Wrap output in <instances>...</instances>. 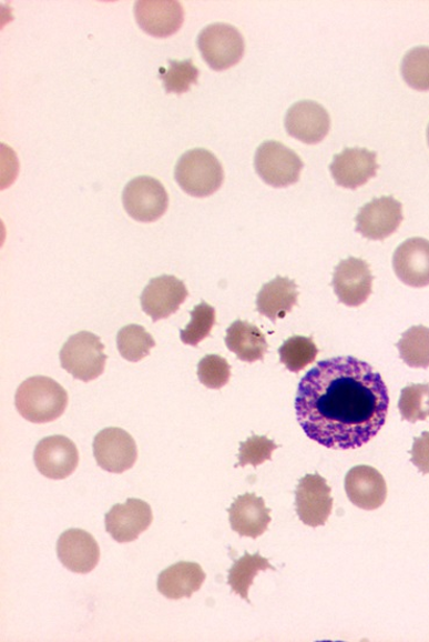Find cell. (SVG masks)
<instances>
[{
	"instance_id": "cell-28",
	"label": "cell",
	"mask_w": 429,
	"mask_h": 642,
	"mask_svg": "<svg viewBox=\"0 0 429 642\" xmlns=\"http://www.w3.org/2000/svg\"><path fill=\"white\" fill-rule=\"evenodd\" d=\"M280 363L294 373H299L317 359L319 350L313 339L294 337L278 350Z\"/></svg>"
},
{
	"instance_id": "cell-11",
	"label": "cell",
	"mask_w": 429,
	"mask_h": 642,
	"mask_svg": "<svg viewBox=\"0 0 429 642\" xmlns=\"http://www.w3.org/2000/svg\"><path fill=\"white\" fill-rule=\"evenodd\" d=\"M331 489L320 474H306L296 489V511L304 525L324 526L331 513Z\"/></svg>"
},
{
	"instance_id": "cell-5",
	"label": "cell",
	"mask_w": 429,
	"mask_h": 642,
	"mask_svg": "<svg viewBox=\"0 0 429 642\" xmlns=\"http://www.w3.org/2000/svg\"><path fill=\"white\" fill-rule=\"evenodd\" d=\"M197 44L204 61L217 71L226 70L245 54V39L228 23H211L198 36Z\"/></svg>"
},
{
	"instance_id": "cell-29",
	"label": "cell",
	"mask_w": 429,
	"mask_h": 642,
	"mask_svg": "<svg viewBox=\"0 0 429 642\" xmlns=\"http://www.w3.org/2000/svg\"><path fill=\"white\" fill-rule=\"evenodd\" d=\"M400 70L402 79L411 88L429 90V47L418 46L405 54Z\"/></svg>"
},
{
	"instance_id": "cell-18",
	"label": "cell",
	"mask_w": 429,
	"mask_h": 642,
	"mask_svg": "<svg viewBox=\"0 0 429 642\" xmlns=\"http://www.w3.org/2000/svg\"><path fill=\"white\" fill-rule=\"evenodd\" d=\"M285 129L305 144H318L329 132L330 118L319 103L299 101L286 112Z\"/></svg>"
},
{
	"instance_id": "cell-4",
	"label": "cell",
	"mask_w": 429,
	"mask_h": 642,
	"mask_svg": "<svg viewBox=\"0 0 429 642\" xmlns=\"http://www.w3.org/2000/svg\"><path fill=\"white\" fill-rule=\"evenodd\" d=\"M98 335L81 331L64 343L60 352L61 367L84 383L101 377L105 370L108 355Z\"/></svg>"
},
{
	"instance_id": "cell-10",
	"label": "cell",
	"mask_w": 429,
	"mask_h": 642,
	"mask_svg": "<svg viewBox=\"0 0 429 642\" xmlns=\"http://www.w3.org/2000/svg\"><path fill=\"white\" fill-rule=\"evenodd\" d=\"M402 220L401 203L392 197H384L360 209L355 219V230L370 241H385L398 230Z\"/></svg>"
},
{
	"instance_id": "cell-2",
	"label": "cell",
	"mask_w": 429,
	"mask_h": 642,
	"mask_svg": "<svg viewBox=\"0 0 429 642\" xmlns=\"http://www.w3.org/2000/svg\"><path fill=\"white\" fill-rule=\"evenodd\" d=\"M67 391L52 378L37 375L25 380L17 390L19 414L33 423L58 420L68 407Z\"/></svg>"
},
{
	"instance_id": "cell-36",
	"label": "cell",
	"mask_w": 429,
	"mask_h": 642,
	"mask_svg": "<svg viewBox=\"0 0 429 642\" xmlns=\"http://www.w3.org/2000/svg\"><path fill=\"white\" fill-rule=\"evenodd\" d=\"M427 140H428V146H429V126L427 128Z\"/></svg>"
},
{
	"instance_id": "cell-25",
	"label": "cell",
	"mask_w": 429,
	"mask_h": 642,
	"mask_svg": "<svg viewBox=\"0 0 429 642\" xmlns=\"http://www.w3.org/2000/svg\"><path fill=\"white\" fill-rule=\"evenodd\" d=\"M276 569L259 553L251 555L246 553L243 558L234 562L228 572V584L232 591L241 596L246 602L251 603L248 598L249 588L254 583V579L259 572Z\"/></svg>"
},
{
	"instance_id": "cell-20",
	"label": "cell",
	"mask_w": 429,
	"mask_h": 642,
	"mask_svg": "<svg viewBox=\"0 0 429 642\" xmlns=\"http://www.w3.org/2000/svg\"><path fill=\"white\" fill-rule=\"evenodd\" d=\"M329 170L338 185L356 189L376 175L377 154L362 148H346L334 156Z\"/></svg>"
},
{
	"instance_id": "cell-21",
	"label": "cell",
	"mask_w": 429,
	"mask_h": 642,
	"mask_svg": "<svg viewBox=\"0 0 429 642\" xmlns=\"http://www.w3.org/2000/svg\"><path fill=\"white\" fill-rule=\"evenodd\" d=\"M270 509L255 493L238 495L228 509L231 528L241 536L257 539L268 531Z\"/></svg>"
},
{
	"instance_id": "cell-12",
	"label": "cell",
	"mask_w": 429,
	"mask_h": 642,
	"mask_svg": "<svg viewBox=\"0 0 429 642\" xmlns=\"http://www.w3.org/2000/svg\"><path fill=\"white\" fill-rule=\"evenodd\" d=\"M372 281L367 261L349 257L334 270L331 284L341 303L360 307L372 293Z\"/></svg>"
},
{
	"instance_id": "cell-1",
	"label": "cell",
	"mask_w": 429,
	"mask_h": 642,
	"mask_svg": "<svg viewBox=\"0 0 429 642\" xmlns=\"http://www.w3.org/2000/svg\"><path fill=\"white\" fill-rule=\"evenodd\" d=\"M389 405L381 375L351 355L319 362L308 371L295 401L307 438L340 450L370 442L386 424Z\"/></svg>"
},
{
	"instance_id": "cell-19",
	"label": "cell",
	"mask_w": 429,
	"mask_h": 642,
	"mask_svg": "<svg viewBox=\"0 0 429 642\" xmlns=\"http://www.w3.org/2000/svg\"><path fill=\"white\" fill-rule=\"evenodd\" d=\"M392 265L398 279L410 288L429 287V241L410 238L395 251Z\"/></svg>"
},
{
	"instance_id": "cell-15",
	"label": "cell",
	"mask_w": 429,
	"mask_h": 642,
	"mask_svg": "<svg viewBox=\"0 0 429 642\" xmlns=\"http://www.w3.org/2000/svg\"><path fill=\"white\" fill-rule=\"evenodd\" d=\"M135 19L142 31L155 38H168L182 28L184 10L176 0H139Z\"/></svg>"
},
{
	"instance_id": "cell-14",
	"label": "cell",
	"mask_w": 429,
	"mask_h": 642,
	"mask_svg": "<svg viewBox=\"0 0 429 642\" xmlns=\"http://www.w3.org/2000/svg\"><path fill=\"white\" fill-rule=\"evenodd\" d=\"M152 522V508L141 499H127L125 504L114 505L105 515L106 532L119 543L135 541Z\"/></svg>"
},
{
	"instance_id": "cell-13",
	"label": "cell",
	"mask_w": 429,
	"mask_h": 642,
	"mask_svg": "<svg viewBox=\"0 0 429 642\" xmlns=\"http://www.w3.org/2000/svg\"><path fill=\"white\" fill-rule=\"evenodd\" d=\"M187 297L182 280L173 275H161L150 281L140 300L142 311L156 322L175 314Z\"/></svg>"
},
{
	"instance_id": "cell-24",
	"label": "cell",
	"mask_w": 429,
	"mask_h": 642,
	"mask_svg": "<svg viewBox=\"0 0 429 642\" xmlns=\"http://www.w3.org/2000/svg\"><path fill=\"white\" fill-rule=\"evenodd\" d=\"M225 343L237 359L246 363L264 361L268 343L262 331L246 321L237 320L226 332Z\"/></svg>"
},
{
	"instance_id": "cell-26",
	"label": "cell",
	"mask_w": 429,
	"mask_h": 642,
	"mask_svg": "<svg viewBox=\"0 0 429 642\" xmlns=\"http://www.w3.org/2000/svg\"><path fill=\"white\" fill-rule=\"evenodd\" d=\"M400 359L413 369L429 368V328L415 325L397 343Z\"/></svg>"
},
{
	"instance_id": "cell-7",
	"label": "cell",
	"mask_w": 429,
	"mask_h": 642,
	"mask_svg": "<svg viewBox=\"0 0 429 642\" xmlns=\"http://www.w3.org/2000/svg\"><path fill=\"white\" fill-rule=\"evenodd\" d=\"M123 204L133 220L151 223L164 215L170 205V197L159 180L152 177H137L126 184Z\"/></svg>"
},
{
	"instance_id": "cell-32",
	"label": "cell",
	"mask_w": 429,
	"mask_h": 642,
	"mask_svg": "<svg viewBox=\"0 0 429 642\" xmlns=\"http://www.w3.org/2000/svg\"><path fill=\"white\" fill-rule=\"evenodd\" d=\"M170 68L162 69L160 79L163 81L166 93H184L190 87L196 84L200 78V70L193 60L176 61L170 60Z\"/></svg>"
},
{
	"instance_id": "cell-35",
	"label": "cell",
	"mask_w": 429,
	"mask_h": 642,
	"mask_svg": "<svg viewBox=\"0 0 429 642\" xmlns=\"http://www.w3.org/2000/svg\"><path fill=\"white\" fill-rule=\"evenodd\" d=\"M411 462L422 474H429V432H423L413 441Z\"/></svg>"
},
{
	"instance_id": "cell-27",
	"label": "cell",
	"mask_w": 429,
	"mask_h": 642,
	"mask_svg": "<svg viewBox=\"0 0 429 642\" xmlns=\"http://www.w3.org/2000/svg\"><path fill=\"white\" fill-rule=\"evenodd\" d=\"M116 345L124 360L136 363L145 359L156 343L145 328L130 324L119 330Z\"/></svg>"
},
{
	"instance_id": "cell-6",
	"label": "cell",
	"mask_w": 429,
	"mask_h": 642,
	"mask_svg": "<svg viewBox=\"0 0 429 642\" xmlns=\"http://www.w3.org/2000/svg\"><path fill=\"white\" fill-rule=\"evenodd\" d=\"M255 170L262 180L275 188L295 184L304 162L299 156L279 141L268 140L255 153Z\"/></svg>"
},
{
	"instance_id": "cell-33",
	"label": "cell",
	"mask_w": 429,
	"mask_h": 642,
	"mask_svg": "<svg viewBox=\"0 0 429 642\" xmlns=\"http://www.w3.org/2000/svg\"><path fill=\"white\" fill-rule=\"evenodd\" d=\"M200 382L211 390H221L231 379V365L218 354H207L197 369Z\"/></svg>"
},
{
	"instance_id": "cell-30",
	"label": "cell",
	"mask_w": 429,
	"mask_h": 642,
	"mask_svg": "<svg viewBox=\"0 0 429 642\" xmlns=\"http://www.w3.org/2000/svg\"><path fill=\"white\" fill-rule=\"evenodd\" d=\"M216 309L206 302H201L191 312V321L181 330V341L191 347H197L211 335V330L216 324Z\"/></svg>"
},
{
	"instance_id": "cell-8",
	"label": "cell",
	"mask_w": 429,
	"mask_h": 642,
	"mask_svg": "<svg viewBox=\"0 0 429 642\" xmlns=\"http://www.w3.org/2000/svg\"><path fill=\"white\" fill-rule=\"evenodd\" d=\"M93 455L105 471L123 473L132 469L137 460L134 439L122 428L110 427L95 435Z\"/></svg>"
},
{
	"instance_id": "cell-22",
	"label": "cell",
	"mask_w": 429,
	"mask_h": 642,
	"mask_svg": "<svg viewBox=\"0 0 429 642\" xmlns=\"http://www.w3.org/2000/svg\"><path fill=\"white\" fill-rule=\"evenodd\" d=\"M205 580L206 574L198 563L178 562L159 575L157 590L168 600L190 599L201 590Z\"/></svg>"
},
{
	"instance_id": "cell-3",
	"label": "cell",
	"mask_w": 429,
	"mask_h": 642,
	"mask_svg": "<svg viewBox=\"0 0 429 642\" xmlns=\"http://www.w3.org/2000/svg\"><path fill=\"white\" fill-rule=\"evenodd\" d=\"M175 179L184 192L194 198L216 193L224 182V170L216 156L205 149L185 152L176 163Z\"/></svg>"
},
{
	"instance_id": "cell-16",
	"label": "cell",
	"mask_w": 429,
	"mask_h": 642,
	"mask_svg": "<svg viewBox=\"0 0 429 642\" xmlns=\"http://www.w3.org/2000/svg\"><path fill=\"white\" fill-rule=\"evenodd\" d=\"M57 551L63 566L75 574L91 573L101 559L99 542L90 533L79 529L62 533Z\"/></svg>"
},
{
	"instance_id": "cell-17",
	"label": "cell",
	"mask_w": 429,
	"mask_h": 642,
	"mask_svg": "<svg viewBox=\"0 0 429 642\" xmlns=\"http://www.w3.org/2000/svg\"><path fill=\"white\" fill-rule=\"evenodd\" d=\"M345 489L351 504L366 511L379 509L388 496L384 474L368 465L350 469L346 475Z\"/></svg>"
},
{
	"instance_id": "cell-23",
	"label": "cell",
	"mask_w": 429,
	"mask_h": 642,
	"mask_svg": "<svg viewBox=\"0 0 429 642\" xmlns=\"http://www.w3.org/2000/svg\"><path fill=\"white\" fill-rule=\"evenodd\" d=\"M297 284L289 278L277 277L264 284L257 294L256 308L261 315L276 322L288 315L298 302Z\"/></svg>"
},
{
	"instance_id": "cell-31",
	"label": "cell",
	"mask_w": 429,
	"mask_h": 642,
	"mask_svg": "<svg viewBox=\"0 0 429 642\" xmlns=\"http://www.w3.org/2000/svg\"><path fill=\"white\" fill-rule=\"evenodd\" d=\"M398 409L401 419L416 423L429 418V384H413L401 390Z\"/></svg>"
},
{
	"instance_id": "cell-34",
	"label": "cell",
	"mask_w": 429,
	"mask_h": 642,
	"mask_svg": "<svg viewBox=\"0 0 429 642\" xmlns=\"http://www.w3.org/2000/svg\"><path fill=\"white\" fill-rule=\"evenodd\" d=\"M278 445L267 437L253 435L241 444L237 467L253 465L254 468L272 460L274 450Z\"/></svg>"
},
{
	"instance_id": "cell-9",
	"label": "cell",
	"mask_w": 429,
	"mask_h": 642,
	"mask_svg": "<svg viewBox=\"0 0 429 642\" xmlns=\"http://www.w3.org/2000/svg\"><path fill=\"white\" fill-rule=\"evenodd\" d=\"M79 462L80 454L76 444L65 437H48L35 447V467L47 479L65 480L74 473Z\"/></svg>"
}]
</instances>
